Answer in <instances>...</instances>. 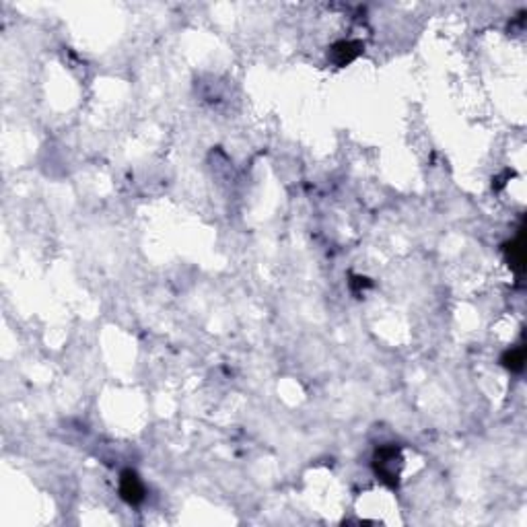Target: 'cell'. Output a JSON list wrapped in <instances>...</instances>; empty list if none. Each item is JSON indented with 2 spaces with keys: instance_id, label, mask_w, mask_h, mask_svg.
<instances>
[{
  "instance_id": "1",
  "label": "cell",
  "mask_w": 527,
  "mask_h": 527,
  "mask_svg": "<svg viewBox=\"0 0 527 527\" xmlns=\"http://www.w3.org/2000/svg\"><path fill=\"white\" fill-rule=\"evenodd\" d=\"M399 467H402V453L399 447L395 445H383L375 451L373 456V470L377 474V478L390 486V488H397L399 482Z\"/></svg>"
},
{
  "instance_id": "2",
  "label": "cell",
  "mask_w": 527,
  "mask_h": 527,
  "mask_svg": "<svg viewBox=\"0 0 527 527\" xmlns=\"http://www.w3.org/2000/svg\"><path fill=\"white\" fill-rule=\"evenodd\" d=\"M364 46L361 41H355V39H342V41H336L331 48H329V58L336 66H346L350 64L353 60H357L362 54Z\"/></svg>"
},
{
  "instance_id": "3",
  "label": "cell",
  "mask_w": 527,
  "mask_h": 527,
  "mask_svg": "<svg viewBox=\"0 0 527 527\" xmlns=\"http://www.w3.org/2000/svg\"><path fill=\"white\" fill-rule=\"evenodd\" d=\"M120 496L128 502V505H140L144 500V484L138 478L136 472L126 470L120 476Z\"/></svg>"
},
{
  "instance_id": "4",
  "label": "cell",
  "mask_w": 527,
  "mask_h": 527,
  "mask_svg": "<svg viewBox=\"0 0 527 527\" xmlns=\"http://www.w3.org/2000/svg\"><path fill=\"white\" fill-rule=\"evenodd\" d=\"M505 254H507V262L511 266V270L521 276L523 270H526V249H523L521 237H517L515 241L507 243L505 245Z\"/></svg>"
},
{
  "instance_id": "5",
  "label": "cell",
  "mask_w": 527,
  "mask_h": 527,
  "mask_svg": "<svg viewBox=\"0 0 527 527\" xmlns=\"http://www.w3.org/2000/svg\"><path fill=\"white\" fill-rule=\"evenodd\" d=\"M500 362H502L509 371L521 373L523 367H526V350H523V348H511V350H507V353L502 355Z\"/></svg>"
},
{
  "instance_id": "6",
  "label": "cell",
  "mask_w": 527,
  "mask_h": 527,
  "mask_svg": "<svg viewBox=\"0 0 527 527\" xmlns=\"http://www.w3.org/2000/svg\"><path fill=\"white\" fill-rule=\"evenodd\" d=\"M350 287H353V291H357V293H359V289H367V287H371V280H369V278H362V276H353Z\"/></svg>"
}]
</instances>
